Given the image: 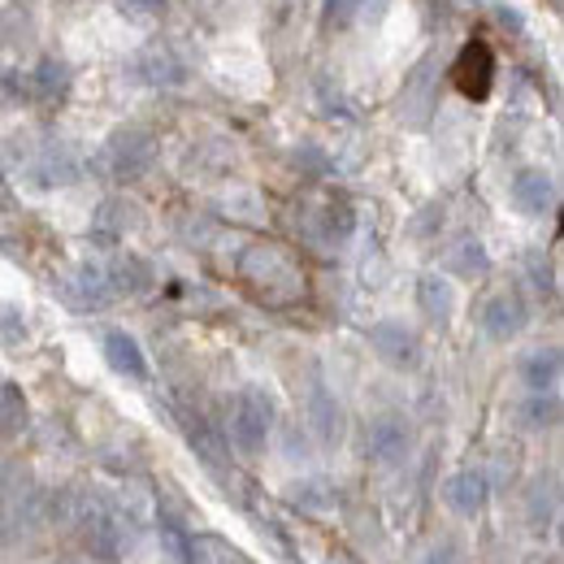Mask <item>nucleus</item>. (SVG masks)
<instances>
[{"label": "nucleus", "instance_id": "obj_20", "mask_svg": "<svg viewBox=\"0 0 564 564\" xmlns=\"http://www.w3.org/2000/svg\"><path fill=\"white\" fill-rule=\"evenodd\" d=\"M417 304H422V313L434 326H447L452 313H456V286L447 279H438V274H425L417 282Z\"/></svg>", "mask_w": 564, "mask_h": 564}, {"label": "nucleus", "instance_id": "obj_31", "mask_svg": "<svg viewBox=\"0 0 564 564\" xmlns=\"http://www.w3.org/2000/svg\"><path fill=\"white\" fill-rule=\"evenodd\" d=\"M118 9H122L127 18H135V22H143V18L161 13V0H118Z\"/></svg>", "mask_w": 564, "mask_h": 564}, {"label": "nucleus", "instance_id": "obj_4", "mask_svg": "<svg viewBox=\"0 0 564 564\" xmlns=\"http://www.w3.org/2000/svg\"><path fill=\"white\" fill-rule=\"evenodd\" d=\"M243 279L252 282L257 295L279 300V304L300 291V274L291 270V261L282 257L279 248H252V252L243 257Z\"/></svg>", "mask_w": 564, "mask_h": 564}, {"label": "nucleus", "instance_id": "obj_3", "mask_svg": "<svg viewBox=\"0 0 564 564\" xmlns=\"http://www.w3.org/2000/svg\"><path fill=\"white\" fill-rule=\"evenodd\" d=\"M156 161V140L143 127H118L100 148V170L113 183H140Z\"/></svg>", "mask_w": 564, "mask_h": 564}, {"label": "nucleus", "instance_id": "obj_27", "mask_svg": "<svg viewBox=\"0 0 564 564\" xmlns=\"http://www.w3.org/2000/svg\"><path fill=\"white\" fill-rule=\"evenodd\" d=\"M387 0H326V22L335 26H352V22H365L369 9H382Z\"/></svg>", "mask_w": 564, "mask_h": 564}, {"label": "nucleus", "instance_id": "obj_26", "mask_svg": "<svg viewBox=\"0 0 564 564\" xmlns=\"http://www.w3.org/2000/svg\"><path fill=\"white\" fill-rule=\"evenodd\" d=\"M187 438H192V452H200V460H205L209 469H221V465H226V447H221V438L209 430V422H192L187 425Z\"/></svg>", "mask_w": 564, "mask_h": 564}, {"label": "nucleus", "instance_id": "obj_6", "mask_svg": "<svg viewBox=\"0 0 564 564\" xmlns=\"http://www.w3.org/2000/svg\"><path fill=\"white\" fill-rule=\"evenodd\" d=\"M365 452H369V460H378L387 469L404 465L413 456V425L400 413H378L365 430Z\"/></svg>", "mask_w": 564, "mask_h": 564}, {"label": "nucleus", "instance_id": "obj_1", "mask_svg": "<svg viewBox=\"0 0 564 564\" xmlns=\"http://www.w3.org/2000/svg\"><path fill=\"white\" fill-rule=\"evenodd\" d=\"M78 543L87 547L91 561H118L131 552L135 530L122 512V499L105 487H70V517H66Z\"/></svg>", "mask_w": 564, "mask_h": 564}, {"label": "nucleus", "instance_id": "obj_23", "mask_svg": "<svg viewBox=\"0 0 564 564\" xmlns=\"http://www.w3.org/2000/svg\"><path fill=\"white\" fill-rule=\"evenodd\" d=\"M521 422L530 430H552L561 422V395L556 391H530V400L521 404Z\"/></svg>", "mask_w": 564, "mask_h": 564}, {"label": "nucleus", "instance_id": "obj_5", "mask_svg": "<svg viewBox=\"0 0 564 564\" xmlns=\"http://www.w3.org/2000/svg\"><path fill=\"white\" fill-rule=\"evenodd\" d=\"M53 291H57V300L66 308H74V313H100L113 300L109 279H105V265H91V261L66 270L62 279H53Z\"/></svg>", "mask_w": 564, "mask_h": 564}, {"label": "nucleus", "instance_id": "obj_28", "mask_svg": "<svg viewBox=\"0 0 564 564\" xmlns=\"http://www.w3.org/2000/svg\"><path fill=\"white\" fill-rule=\"evenodd\" d=\"M552 517H556V478L547 474V478H539V482L530 487V521L543 525V521H552Z\"/></svg>", "mask_w": 564, "mask_h": 564}, {"label": "nucleus", "instance_id": "obj_18", "mask_svg": "<svg viewBox=\"0 0 564 564\" xmlns=\"http://www.w3.org/2000/svg\"><path fill=\"white\" fill-rule=\"evenodd\" d=\"M74 178H78V161H74V152H66V148H48V152H40V156L31 161V183H35L40 192L66 187Z\"/></svg>", "mask_w": 564, "mask_h": 564}, {"label": "nucleus", "instance_id": "obj_14", "mask_svg": "<svg viewBox=\"0 0 564 564\" xmlns=\"http://www.w3.org/2000/svg\"><path fill=\"white\" fill-rule=\"evenodd\" d=\"M100 348H105V360H109L113 373H122L131 382H148V356H143L140 339L131 330H105Z\"/></svg>", "mask_w": 564, "mask_h": 564}, {"label": "nucleus", "instance_id": "obj_2", "mask_svg": "<svg viewBox=\"0 0 564 564\" xmlns=\"http://www.w3.org/2000/svg\"><path fill=\"white\" fill-rule=\"evenodd\" d=\"M226 430H230V447L239 456H261L270 447V434H274V400H270V391H261V387L239 391L235 404H230Z\"/></svg>", "mask_w": 564, "mask_h": 564}, {"label": "nucleus", "instance_id": "obj_9", "mask_svg": "<svg viewBox=\"0 0 564 564\" xmlns=\"http://www.w3.org/2000/svg\"><path fill=\"white\" fill-rule=\"evenodd\" d=\"M304 226H308V239H313V243H322V248H344L356 230V209L344 196H335V200H322L317 213H313Z\"/></svg>", "mask_w": 564, "mask_h": 564}, {"label": "nucleus", "instance_id": "obj_19", "mask_svg": "<svg viewBox=\"0 0 564 564\" xmlns=\"http://www.w3.org/2000/svg\"><path fill=\"white\" fill-rule=\"evenodd\" d=\"M561 348L552 344V348H534V352L521 360V382L530 387V391H556V382H561Z\"/></svg>", "mask_w": 564, "mask_h": 564}, {"label": "nucleus", "instance_id": "obj_22", "mask_svg": "<svg viewBox=\"0 0 564 564\" xmlns=\"http://www.w3.org/2000/svg\"><path fill=\"white\" fill-rule=\"evenodd\" d=\"M447 270H456L460 279H482L491 270V257H487V248L478 239H460L452 248V257H447Z\"/></svg>", "mask_w": 564, "mask_h": 564}, {"label": "nucleus", "instance_id": "obj_7", "mask_svg": "<svg viewBox=\"0 0 564 564\" xmlns=\"http://www.w3.org/2000/svg\"><path fill=\"white\" fill-rule=\"evenodd\" d=\"M369 348L391 369H417L422 365V339L404 322H378L369 326Z\"/></svg>", "mask_w": 564, "mask_h": 564}, {"label": "nucleus", "instance_id": "obj_32", "mask_svg": "<svg viewBox=\"0 0 564 564\" xmlns=\"http://www.w3.org/2000/svg\"><path fill=\"white\" fill-rule=\"evenodd\" d=\"M62 564H96V561H91V556H66Z\"/></svg>", "mask_w": 564, "mask_h": 564}, {"label": "nucleus", "instance_id": "obj_17", "mask_svg": "<svg viewBox=\"0 0 564 564\" xmlns=\"http://www.w3.org/2000/svg\"><path fill=\"white\" fill-rule=\"evenodd\" d=\"M308 430L322 443H339L344 438V409L322 382H313V391H308Z\"/></svg>", "mask_w": 564, "mask_h": 564}, {"label": "nucleus", "instance_id": "obj_16", "mask_svg": "<svg viewBox=\"0 0 564 564\" xmlns=\"http://www.w3.org/2000/svg\"><path fill=\"white\" fill-rule=\"evenodd\" d=\"M135 74H140L143 83H152V87H183L187 83L183 57L174 48H165V44H148L135 57Z\"/></svg>", "mask_w": 564, "mask_h": 564}, {"label": "nucleus", "instance_id": "obj_13", "mask_svg": "<svg viewBox=\"0 0 564 564\" xmlns=\"http://www.w3.org/2000/svg\"><path fill=\"white\" fill-rule=\"evenodd\" d=\"M443 499H447L452 512H460V517H478V512L487 508V499H491V482H487L482 469H460V474L447 478Z\"/></svg>", "mask_w": 564, "mask_h": 564}, {"label": "nucleus", "instance_id": "obj_30", "mask_svg": "<svg viewBox=\"0 0 564 564\" xmlns=\"http://www.w3.org/2000/svg\"><path fill=\"white\" fill-rule=\"evenodd\" d=\"M291 495H295V503H300V508H308V512H322V508L330 503V491H322L317 482H304V487H295Z\"/></svg>", "mask_w": 564, "mask_h": 564}, {"label": "nucleus", "instance_id": "obj_21", "mask_svg": "<svg viewBox=\"0 0 564 564\" xmlns=\"http://www.w3.org/2000/svg\"><path fill=\"white\" fill-rule=\"evenodd\" d=\"M26 430V395L9 378H0V438H13Z\"/></svg>", "mask_w": 564, "mask_h": 564}, {"label": "nucleus", "instance_id": "obj_29", "mask_svg": "<svg viewBox=\"0 0 564 564\" xmlns=\"http://www.w3.org/2000/svg\"><path fill=\"white\" fill-rule=\"evenodd\" d=\"M26 339V313L18 308V304H9V300H0V344H22Z\"/></svg>", "mask_w": 564, "mask_h": 564}, {"label": "nucleus", "instance_id": "obj_15", "mask_svg": "<svg viewBox=\"0 0 564 564\" xmlns=\"http://www.w3.org/2000/svg\"><path fill=\"white\" fill-rule=\"evenodd\" d=\"M105 279H109L113 295H148L156 286V274H152V265L143 261L140 252H118L105 265Z\"/></svg>", "mask_w": 564, "mask_h": 564}, {"label": "nucleus", "instance_id": "obj_12", "mask_svg": "<svg viewBox=\"0 0 564 564\" xmlns=\"http://www.w3.org/2000/svg\"><path fill=\"white\" fill-rule=\"evenodd\" d=\"M430 109H434V57L417 62L413 74H409V83H404V91H400V122L425 127Z\"/></svg>", "mask_w": 564, "mask_h": 564}, {"label": "nucleus", "instance_id": "obj_25", "mask_svg": "<svg viewBox=\"0 0 564 564\" xmlns=\"http://www.w3.org/2000/svg\"><path fill=\"white\" fill-rule=\"evenodd\" d=\"M35 91H40L44 100L66 96V91H70V66H66L62 57H44L40 70H35Z\"/></svg>", "mask_w": 564, "mask_h": 564}, {"label": "nucleus", "instance_id": "obj_10", "mask_svg": "<svg viewBox=\"0 0 564 564\" xmlns=\"http://www.w3.org/2000/svg\"><path fill=\"white\" fill-rule=\"evenodd\" d=\"M508 196H512V209L525 217H547L556 209V183L543 170H517Z\"/></svg>", "mask_w": 564, "mask_h": 564}, {"label": "nucleus", "instance_id": "obj_24", "mask_svg": "<svg viewBox=\"0 0 564 564\" xmlns=\"http://www.w3.org/2000/svg\"><path fill=\"white\" fill-rule=\"evenodd\" d=\"M127 217H131V213H127L122 200H105V205L96 209V217H91V235H96L100 243H113L118 235H127V226H131Z\"/></svg>", "mask_w": 564, "mask_h": 564}, {"label": "nucleus", "instance_id": "obj_11", "mask_svg": "<svg viewBox=\"0 0 564 564\" xmlns=\"http://www.w3.org/2000/svg\"><path fill=\"white\" fill-rule=\"evenodd\" d=\"M452 78H456V87H460L465 96H474V100H487V91H491V83H495L491 48H487L482 40L465 44V53H460V62H456Z\"/></svg>", "mask_w": 564, "mask_h": 564}, {"label": "nucleus", "instance_id": "obj_8", "mask_svg": "<svg viewBox=\"0 0 564 564\" xmlns=\"http://www.w3.org/2000/svg\"><path fill=\"white\" fill-rule=\"evenodd\" d=\"M530 326V304H525V295L521 291H495L491 300H487V308H482V330L499 339V344H508V339H517L521 330Z\"/></svg>", "mask_w": 564, "mask_h": 564}]
</instances>
